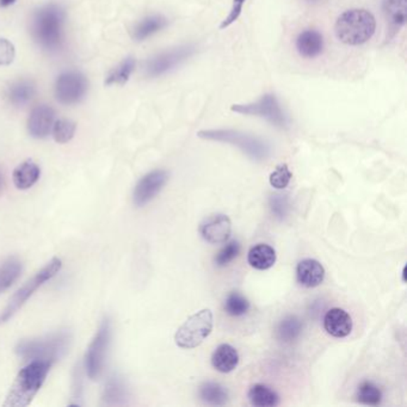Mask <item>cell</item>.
Wrapping results in <instances>:
<instances>
[{
	"label": "cell",
	"mask_w": 407,
	"mask_h": 407,
	"mask_svg": "<svg viewBox=\"0 0 407 407\" xmlns=\"http://www.w3.org/2000/svg\"><path fill=\"white\" fill-rule=\"evenodd\" d=\"M166 26H167V19L164 16H148L136 26L135 29L133 31V38L135 41H143L146 38H151L152 35L157 34Z\"/></svg>",
	"instance_id": "cell-22"
},
{
	"label": "cell",
	"mask_w": 407,
	"mask_h": 407,
	"mask_svg": "<svg viewBox=\"0 0 407 407\" xmlns=\"http://www.w3.org/2000/svg\"><path fill=\"white\" fill-rule=\"evenodd\" d=\"M230 110L234 113L246 115V116L262 117L272 125H275L276 127H281V128H284L288 125L286 116L281 109L275 94H264L256 102L249 103V104H234Z\"/></svg>",
	"instance_id": "cell-8"
},
{
	"label": "cell",
	"mask_w": 407,
	"mask_h": 407,
	"mask_svg": "<svg viewBox=\"0 0 407 407\" xmlns=\"http://www.w3.org/2000/svg\"><path fill=\"white\" fill-rule=\"evenodd\" d=\"M295 47L300 57L305 59H316L324 50V38L319 31L307 29L298 35Z\"/></svg>",
	"instance_id": "cell-16"
},
{
	"label": "cell",
	"mask_w": 407,
	"mask_h": 407,
	"mask_svg": "<svg viewBox=\"0 0 407 407\" xmlns=\"http://www.w3.org/2000/svg\"><path fill=\"white\" fill-rule=\"evenodd\" d=\"M135 65L134 57H127L108 74L106 79V85H123V84L127 83L132 76Z\"/></svg>",
	"instance_id": "cell-29"
},
{
	"label": "cell",
	"mask_w": 407,
	"mask_h": 407,
	"mask_svg": "<svg viewBox=\"0 0 407 407\" xmlns=\"http://www.w3.org/2000/svg\"><path fill=\"white\" fill-rule=\"evenodd\" d=\"M15 45L6 38H0V66H8L15 59Z\"/></svg>",
	"instance_id": "cell-35"
},
{
	"label": "cell",
	"mask_w": 407,
	"mask_h": 407,
	"mask_svg": "<svg viewBox=\"0 0 407 407\" xmlns=\"http://www.w3.org/2000/svg\"><path fill=\"white\" fill-rule=\"evenodd\" d=\"M76 123L71 120L60 118L54 122L53 136L57 143H67L76 134Z\"/></svg>",
	"instance_id": "cell-32"
},
{
	"label": "cell",
	"mask_w": 407,
	"mask_h": 407,
	"mask_svg": "<svg viewBox=\"0 0 407 407\" xmlns=\"http://www.w3.org/2000/svg\"><path fill=\"white\" fill-rule=\"evenodd\" d=\"M306 1H307V3H309V4H316V3H319L320 0H306Z\"/></svg>",
	"instance_id": "cell-40"
},
{
	"label": "cell",
	"mask_w": 407,
	"mask_h": 407,
	"mask_svg": "<svg viewBox=\"0 0 407 407\" xmlns=\"http://www.w3.org/2000/svg\"><path fill=\"white\" fill-rule=\"evenodd\" d=\"M325 331L335 338H344L352 331V319L347 311L332 308L324 318Z\"/></svg>",
	"instance_id": "cell-15"
},
{
	"label": "cell",
	"mask_w": 407,
	"mask_h": 407,
	"mask_svg": "<svg viewBox=\"0 0 407 407\" xmlns=\"http://www.w3.org/2000/svg\"><path fill=\"white\" fill-rule=\"evenodd\" d=\"M200 398L203 403L213 406H223L228 400V393L223 386L215 382H204L200 387Z\"/></svg>",
	"instance_id": "cell-27"
},
{
	"label": "cell",
	"mask_w": 407,
	"mask_h": 407,
	"mask_svg": "<svg viewBox=\"0 0 407 407\" xmlns=\"http://www.w3.org/2000/svg\"><path fill=\"white\" fill-rule=\"evenodd\" d=\"M239 253H240V244L235 242V240L228 242L215 257V264L220 267V268L226 267V265L230 264L232 260L237 258Z\"/></svg>",
	"instance_id": "cell-34"
},
{
	"label": "cell",
	"mask_w": 407,
	"mask_h": 407,
	"mask_svg": "<svg viewBox=\"0 0 407 407\" xmlns=\"http://www.w3.org/2000/svg\"><path fill=\"white\" fill-rule=\"evenodd\" d=\"M65 11L57 4L45 5L35 12L31 33L35 41L50 52L60 50L64 41Z\"/></svg>",
	"instance_id": "cell-3"
},
{
	"label": "cell",
	"mask_w": 407,
	"mask_h": 407,
	"mask_svg": "<svg viewBox=\"0 0 407 407\" xmlns=\"http://www.w3.org/2000/svg\"><path fill=\"white\" fill-rule=\"evenodd\" d=\"M382 11L393 35L399 33L407 18V0H384Z\"/></svg>",
	"instance_id": "cell-18"
},
{
	"label": "cell",
	"mask_w": 407,
	"mask_h": 407,
	"mask_svg": "<svg viewBox=\"0 0 407 407\" xmlns=\"http://www.w3.org/2000/svg\"><path fill=\"white\" fill-rule=\"evenodd\" d=\"M195 54V47L191 45H179L170 50H166L164 53L158 54L152 57L146 62L145 71L146 74L151 78L164 76L166 73L172 71L174 68L178 67L189 57H193Z\"/></svg>",
	"instance_id": "cell-10"
},
{
	"label": "cell",
	"mask_w": 407,
	"mask_h": 407,
	"mask_svg": "<svg viewBox=\"0 0 407 407\" xmlns=\"http://www.w3.org/2000/svg\"><path fill=\"white\" fill-rule=\"evenodd\" d=\"M169 181V174L165 170H155L143 176L133 194V200L138 207H143L150 203Z\"/></svg>",
	"instance_id": "cell-12"
},
{
	"label": "cell",
	"mask_w": 407,
	"mask_h": 407,
	"mask_svg": "<svg viewBox=\"0 0 407 407\" xmlns=\"http://www.w3.org/2000/svg\"><path fill=\"white\" fill-rule=\"evenodd\" d=\"M200 232L204 240L209 244H223L230 237L232 223L227 215H211L201 225Z\"/></svg>",
	"instance_id": "cell-13"
},
{
	"label": "cell",
	"mask_w": 407,
	"mask_h": 407,
	"mask_svg": "<svg viewBox=\"0 0 407 407\" xmlns=\"http://www.w3.org/2000/svg\"><path fill=\"white\" fill-rule=\"evenodd\" d=\"M55 111L50 106H38L33 109L28 120V130L35 139H43L50 135L53 128Z\"/></svg>",
	"instance_id": "cell-14"
},
{
	"label": "cell",
	"mask_w": 407,
	"mask_h": 407,
	"mask_svg": "<svg viewBox=\"0 0 407 407\" xmlns=\"http://www.w3.org/2000/svg\"><path fill=\"white\" fill-rule=\"evenodd\" d=\"M22 263L15 257L5 260L0 264V294L8 291L9 288L18 279L22 272Z\"/></svg>",
	"instance_id": "cell-25"
},
{
	"label": "cell",
	"mask_w": 407,
	"mask_h": 407,
	"mask_svg": "<svg viewBox=\"0 0 407 407\" xmlns=\"http://www.w3.org/2000/svg\"><path fill=\"white\" fill-rule=\"evenodd\" d=\"M213 330V313L211 309H202L188 318V320L178 328L174 340L182 349H194L211 335Z\"/></svg>",
	"instance_id": "cell-7"
},
{
	"label": "cell",
	"mask_w": 407,
	"mask_h": 407,
	"mask_svg": "<svg viewBox=\"0 0 407 407\" xmlns=\"http://www.w3.org/2000/svg\"><path fill=\"white\" fill-rule=\"evenodd\" d=\"M301 320L295 316H288L283 320L279 321L277 326V338L283 343H293L301 335Z\"/></svg>",
	"instance_id": "cell-26"
},
{
	"label": "cell",
	"mask_w": 407,
	"mask_h": 407,
	"mask_svg": "<svg viewBox=\"0 0 407 407\" xmlns=\"http://www.w3.org/2000/svg\"><path fill=\"white\" fill-rule=\"evenodd\" d=\"M291 176L293 174H291L288 165L286 164H279V165L276 166L275 170L272 171L270 177H269V181H270L272 188L282 190V189H286L288 184L291 183Z\"/></svg>",
	"instance_id": "cell-33"
},
{
	"label": "cell",
	"mask_w": 407,
	"mask_h": 407,
	"mask_svg": "<svg viewBox=\"0 0 407 407\" xmlns=\"http://www.w3.org/2000/svg\"><path fill=\"white\" fill-rule=\"evenodd\" d=\"M225 312L230 317H242L250 309V302L245 296L239 293H230L225 301Z\"/></svg>",
	"instance_id": "cell-30"
},
{
	"label": "cell",
	"mask_w": 407,
	"mask_h": 407,
	"mask_svg": "<svg viewBox=\"0 0 407 407\" xmlns=\"http://www.w3.org/2000/svg\"><path fill=\"white\" fill-rule=\"evenodd\" d=\"M35 85L29 80H19L9 89V101L15 106H23L34 99Z\"/></svg>",
	"instance_id": "cell-24"
},
{
	"label": "cell",
	"mask_w": 407,
	"mask_h": 407,
	"mask_svg": "<svg viewBox=\"0 0 407 407\" xmlns=\"http://www.w3.org/2000/svg\"><path fill=\"white\" fill-rule=\"evenodd\" d=\"M3 186H4V178H3V176L0 174V191L3 190Z\"/></svg>",
	"instance_id": "cell-39"
},
{
	"label": "cell",
	"mask_w": 407,
	"mask_h": 407,
	"mask_svg": "<svg viewBox=\"0 0 407 407\" xmlns=\"http://www.w3.org/2000/svg\"><path fill=\"white\" fill-rule=\"evenodd\" d=\"M247 398L251 405L257 407H274L279 403V394L268 386L260 384H257L250 389Z\"/></svg>",
	"instance_id": "cell-23"
},
{
	"label": "cell",
	"mask_w": 407,
	"mask_h": 407,
	"mask_svg": "<svg viewBox=\"0 0 407 407\" xmlns=\"http://www.w3.org/2000/svg\"><path fill=\"white\" fill-rule=\"evenodd\" d=\"M377 29V21L372 12L363 9H354L343 12L337 18L335 33L345 45H359L369 41Z\"/></svg>",
	"instance_id": "cell-4"
},
{
	"label": "cell",
	"mask_w": 407,
	"mask_h": 407,
	"mask_svg": "<svg viewBox=\"0 0 407 407\" xmlns=\"http://www.w3.org/2000/svg\"><path fill=\"white\" fill-rule=\"evenodd\" d=\"M53 363L47 361H31L16 377L9 391L4 407H26L30 405L35 396L45 384Z\"/></svg>",
	"instance_id": "cell-1"
},
{
	"label": "cell",
	"mask_w": 407,
	"mask_h": 407,
	"mask_svg": "<svg viewBox=\"0 0 407 407\" xmlns=\"http://www.w3.org/2000/svg\"><path fill=\"white\" fill-rule=\"evenodd\" d=\"M211 364L220 373H230L239 364V354L230 344H221L213 352Z\"/></svg>",
	"instance_id": "cell-19"
},
{
	"label": "cell",
	"mask_w": 407,
	"mask_h": 407,
	"mask_svg": "<svg viewBox=\"0 0 407 407\" xmlns=\"http://www.w3.org/2000/svg\"><path fill=\"white\" fill-rule=\"evenodd\" d=\"M111 338V325L108 318L102 321L85 356V369L91 380L99 379L106 363V351Z\"/></svg>",
	"instance_id": "cell-9"
},
{
	"label": "cell",
	"mask_w": 407,
	"mask_h": 407,
	"mask_svg": "<svg viewBox=\"0 0 407 407\" xmlns=\"http://www.w3.org/2000/svg\"><path fill=\"white\" fill-rule=\"evenodd\" d=\"M40 176H41V170L38 164L28 160L16 167L12 178H13L16 188L19 190H28L38 183Z\"/></svg>",
	"instance_id": "cell-20"
},
{
	"label": "cell",
	"mask_w": 407,
	"mask_h": 407,
	"mask_svg": "<svg viewBox=\"0 0 407 407\" xmlns=\"http://www.w3.org/2000/svg\"><path fill=\"white\" fill-rule=\"evenodd\" d=\"M71 342L69 331L61 330L40 338L21 340L16 347V354L24 361L54 363L67 354Z\"/></svg>",
	"instance_id": "cell-2"
},
{
	"label": "cell",
	"mask_w": 407,
	"mask_h": 407,
	"mask_svg": "<svg viewBox=\"0 0 407 407\" xmlns=\"http://www.w3.org/2000/svg\"><path fill=\"white\" fill-rule=\"evenodd\" d=\"M83 392V381H82V372H80V367L76 368L74 372V380H73V396L74 399H79Z\"/></svg>",
	"instance_id": "cell-37"
},
{
	"label": "cell",
	"mask_w": 407,
	"mask_h": 407,
	"mask_svg": "<svg viewBox=\"0 0 407 407\" xmlns=\"http://www.w3.org/2000/svg\"><path fill=\"white\" fill-rule=\"evenodd\" d=\"M247 262L257 270H268L276 263V251L268 244H258L250 250Z\"/></svg>",
	"instance_id": "cell-21"
},
{
	"label": "cell",
	"mask_w": 407,
	"mask_h": 407,
	"mask_svg": "<svg viewBox=\"0 0 407 407\" xmlns=\"http://www.w3.org/2000/svg\"><path fill=\"white\" fill-rule=\"evenodd\" d=\"M16 0H0V6H3V8H8L10 5L13 4Z\"/></svg>",
	"instance_id": "cell-38"
},
{
	"label": "cell",
	"mask_w": 407,
	"mask_h": 407,
	"mask_svg": "<svg viewBox=\"0 0 407 407\" xmlns=\"http://www.w3.org/2000/svg\"><path fill=\"white\" fill-rule=\"evenodd\" d=\"M245 1L246 0H233L230 13L226 18L223 19L221 26H220V29H226V28L230 27L234 22H237L238 18L242 15V6L245 4Z\"/></svg>",
	"instance_id": "cell-36"
},
{
	"label": "cell",
	"mask_w": 407,
	"mask_h": 407,
	"mask_svg": "<svg viewBox=\"0 0 407 407\" xmlns=\"http://www.w3.org/2000/svg\"><path fill=\"white\" fill-rule=\"evenodd\" d=\"M62 268V262L59 258H53L45 268H42L33 279H29L22 288L16 291L15 295L10 299L8 305L0 312V325L8 323L19 309L22 308L24 303L30 299L31 295L38 291L40 286L45 282L53 279L57 272Z\"/></svg>",
	"instance_id": "cell-6"
},
{
	"label": "cell",
	"mask_w": 407,
	"mask_h": 407,
	"mask_svg": "<svg viewBox=\"0 0 407 407\" xmlns=\"http://www.w3.org/2000/svg\"><path fill=\"white\" fill-rule=\"evenodd\" d=\"M87 87L89 83L83 73L78 71L64 72L57 77L55 83V96L61 104L65 106L77 104L87 94Z\"/></svg>",
	"instance_id": "cell-11"
},
{
	"label": "cell",
	"mask_w": 407,
	"mask_h": 407,
	"mask_svg": "<svg viewBox=\"0 0 407 407\" xmlns=\"http://www.w3.org/2000/svg\"><path fill=\"white\" fill-rule=\"evenodd\" d=\"M357 400L364 405L377 406L382 400V393L375 384L370 381H364L358 386Z\"/></svg>",
	"instance_id": "cell-31"
},
{
	"label": "cell",
	"mask_w": 407,
	"mask_h": 407,
	"mask_svg": "<svg viewBox=\"0 0 407 407\" xmlns=\"http://www.w3.org/2000/svg\"><path fill=\"white\" fill-rule=\"evenodd\" d=\"M199 138L218 143H230L240 148L253 160H265L270 155V146L263 140L234 129H208L199 132Z\"/></svg>",
	"instance_id": "cell-5"
},
{
	"label": "cell",
	"mask_w": 407,
	"mask_h": 407,
	"mask_svg": "<svg viewBox=\"0 0 407 407\" xmlns=\"http://www.w3.org/2000/svg\"><path fill=\"white\" fill-rule=\"evenodd\" d=\"M325 269L318 260L307 258L300 262L296 268V279L305 288H316L324 282Z\"/></svg>",
	"instance_id": "cell-17"
},
{
	"label": "cell",
	"mask_w": 407,
	"mask_h": 407,
	"mask_svg": "<svg viewBox=\"0 0 407 407\" xmlns=\"http://www.w3.org/2000/svg\"><path fill=\"white\" fill-rule=\"evenodd\" d=\"M102 399L106 406H115L125 403L126 387L120 377H110L103 392Z\"/></svg>",
	"instance_id": "cell-28"
}]
</instances>
